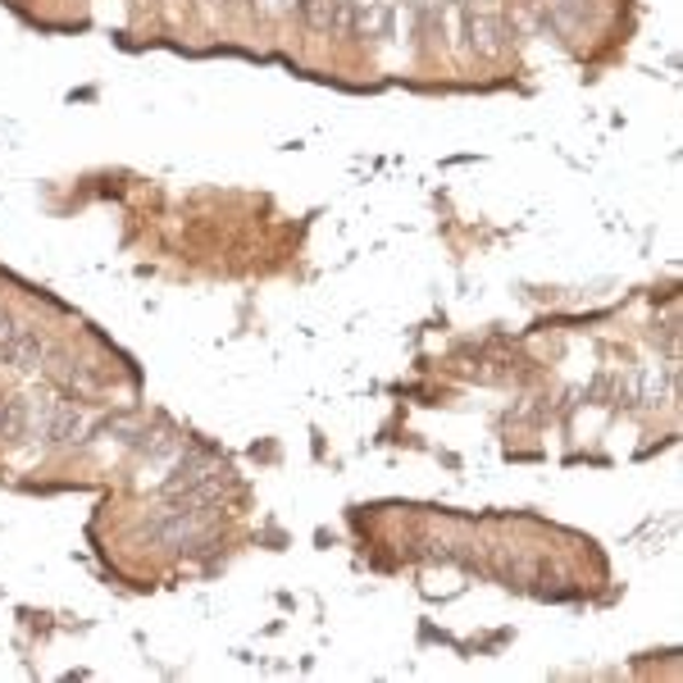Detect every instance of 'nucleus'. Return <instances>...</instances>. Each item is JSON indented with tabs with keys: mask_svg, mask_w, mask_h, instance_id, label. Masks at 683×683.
Listing matches in <instances>:
<instances>
[{
	"mask_svg": "<svg viewBox=\"0 0 683 683\" xmlns=\"http://www.w3.org/2000/svg\"><path fill=\"white\" fill-rule=\"evenodd\" d=\"M0 360L14 365V369H23V374H37V369H46V360H51V342H46L37 328L19 324V328L6 337V347H0Z\"/></svg>",
	"mask_w": 683,
	"mask_h": 683,
	"instance_id": "nucleus-4",
	"label": "nucleus"
},
{
	"mask_svg": "<svg viewBox=\"0 0 683 683\" xmlns=\"http://www.w3.org/2000/svg\"><path fill=\"white\" fill-rule=\"evenodd\" d=\"M461 51H469L478 60H497L506 51V23L487 10L461 6Z\"/></svg>",
	"mask_w": 683,
	"mask_h": 683,
	"instance_id": "nucleus-3",
	"label": "nucleus"
},
{
	"mask_svg": "<svg viewBox=\"0 0 683 683\" xmlns=\"http://www.w3.org/2000/svg\"><path fill=\"white\" fill-rule=\"evenodd\" d=\"M297 14L306 28L328 32L333 37V14H337V0H297Z\"/></svg>",
	"mask_w": 683,
	"mask_h": 683,
	"instance_id": "nucleus-9",
	"label": "nucleus"
},
{
	"mask_svg": "<svg viewBox=\"0 0 683 683\" xmlns=\"http://www.w3.org/2000/svg\"><path fill=\"white\" fill-rule=\"evenodd\" d=\"M146 543H160L174 552H201L215 543V511H169L160 506L151 519L141 524Z\"/></svg>",
	"mask_w": 683,
	"mask_h": 683,
	"instance_id": "nucleus-1",
	"label": "nucleus"
},
{
	"mask_svg": "<svg viewBox=\"0 0 683 683\" xmlns=\"http://www.w3.org/2000/svg\"><path fill=\"white\" fill-rule=\"evenodd\" d=\"M132 452L141 456V461H156V465H174L178 461V452H182V437L174 433V428H156V433H137V443H132Z\"/></svg>",
	"mask_w": 683,
	"mask_h": 683,
	"instance_id": "nucleus-8",
	"label": "nucleus"
},
{
	"mask_svg": "<svg viewBox=\"0 0 683 683\" xmlns=\"http://www.w3.org/2000/svg\"><path fill=\"white\" fill-rule=\"evenodd\" d=\"M352 37H360V41H393L397 37V10L378 6V0H356Z\"/></svg>",
	"mask_w": 683,
	"mask_h": 683,
	"instance_id": "nucleus-7",
	"label": "nucleus"
},
{
	"mask_svg": "<svg viewBox=\"0 0 683 683\" xmlns=\"http://www.w3.org/2000/svg\"><path fill=\"white\" fill-rule=\"evenodd\" d=\"M251 10H256L260 19H283V14L291 10V0H251Z\"/></svg>",
	"mask_w": 683,
	"mask_h": 683,
	"instance_id": "nucleus-10",
	"label": "nucleus"
},
{
	"mask_svg": "<svg viewBox=\"0 0 683 683\" xmlns=\"http://www.w3.org/2000/svg\"><path fill=\"white\" fill-rule=\"evenodd\" d=\"M14 328H19V319H14V315H0V347H6V337H10Z\"/></svg>",
	"mask_w": 683,
	"mask_h": 683,
	"instance_id": "nucleus-11",
	"label": "nucleus"
},
{
	"mask_svg": "<svg viewBox=\"0 0 683 683\" xmlns=\"http://www.w3.org/2000/svg\"><path fill=\"white\" fill-rule=\"evenodd\" d=\"M674 387H679L674 365H647L639 374H628V402H639V406H665V402H674Z\"/></svg>",
	"mask_w": 683,
	"mask_h": 683,
	"instance_id": "nucleus-5",
	"label": "nucleus"
},
{
	"mask_svg": "<svg viewBox=\"0 0 683 683\" xmlns=\"http://www.w3.org/2000/svg\"><path fill=\"white\" fill-rule=\"evenodd\" d=\"M37 437L46 452H69L87 437V415L73 402H41L37 410Z\"/></svg>",
	"mask_w": 683,
	"mask_h": 683,
	"instance_id": "nucleus-2",
	"label": "nucleus"
},
{
	"mask_svg": "<svg viewBox=\"0 0 683 683\" xmlns=\"http://www.w3.org/2000/svg\"><path fill=\"white\" fill-rule=\"evenodd\" d=\"M219 474H224V469H219V461H215L210 452H178L169 478L160 483V497H174V493H182V487H197V483L219 478Z\"/></svg>",
	"mask_w": 683,
	"mask_h": 683,
	"instance_id": "nucleus-6",
	"label": "nucleus"
}]
</instances>
